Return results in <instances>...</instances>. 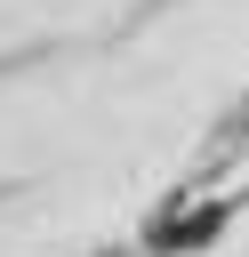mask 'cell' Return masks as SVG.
<instances>
[{
	"instance_id": "obj_1",
	"label": "cell",
	"mask_w": 249,
	"mask_h": 257,
	"mask_svg": "<svg viewBox=\"0 0 249 257\" xmlns=\"http://www.w3.org/2000/svg\"><path fill=\"white\" fill-rule=\"evenodd\" d=\"M225 217H233V201H193V209H161L153 217V233H145V249L153 257H177V249H209L217 233H225Z\"/></svg>"
}]
</instances>
